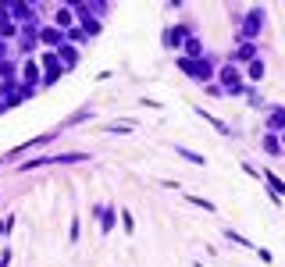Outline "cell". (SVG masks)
I'll use <instances>...</instances> for the list:
<instances>
[{"mask_svg": "<svg viewBox=\"0 0 285 267\" xmlns=\"http://www.w3.org/2000/svg\"><path fill=\"white\" fill-rule=\"evenodd\" d=\"M39 61H43V68H47V75H43V86H54V82L65 75V65L57 61V54H50V50H47Z\"/></svg>", "mask_w": 285, "mask_h": 267, "instance_id": "obj_1", "label": "cell"}, {"mask_svg": "<svg viewBox=\"0 0 285 267\" xmlns=\"http://www.w3.org/2000/svg\"><path fill=\"white\" fill-rule=\"evenodd\" d=\"M217 78H221V93H228V96H239V93H242V82H239V71H235V68L225 65Z\"/></svg>", "mask_w": 285, "mask_h": 267, "instance_id": "obj_2", "label": "cell"}, {"mask_svg": "<svg viewBox=\"0 0 285 267\" xmlns=\"http://www.w3.org/2000/svg\"><path fill=\"white\" fill-rule=\"evenodd\" d=\"M260 25H264V11L257 7V11H250L246 22H242V43H253V36L260 32Z\"/></svg>", "mask_w": 285, "mask_h": 267, "instance_id": "obj_3", "label": "cell"}, {"mask_svg": "<svg viewBox=\"0 0 285 267\" xmlns=\"http://www.w3.org/2000/svg\"><path fill=\"white\" fill-rule=\"evenodd\" d=\"M178 68H182L186 75H193L196 82H207V78H211V65H207V61H189V57H182Z\"/></svg>", "mask_w": 285, "mask_h": 267, "instance_id": "obj_4", "label": "cell"}, {"mask_svg": "<svg viewBox=\"0 0 285 267\" xmlns=\"http://www.w3.org/2000/svg\"><path fill=\"white\" fill-rule=\"evenodd\" d=\"M182 50H186V57H189V61H203V43H200L196 36H189V39L182 43Z\"/></svg>", "mask_w": 285, "mask_h": 267, "instance_id": "obj_5", "label": "cell"}, {"mask_svg": "<svg viewBox=\"0 0 285 267\" xmlns=\"http://www.w3.org/2000/svg\"><path fill=\"white\" fill-rule=\"evenodd\" d=\"M39 43L57 47V43H61V29H57V25H43V29H39Z\"/></svg>", "mask_w": 285, "mask_h": 267, "instance_id": "obj_6", "label": "cell"}, {"mask_svg": "<svg viewBox=\"0 0 285 267\" xmlns=\"http://www.w3.org/2000/svg\"><path fill=\"white\" fill-rule=\"evenodd\" d=\"M182 36H186V25L168 29V32H164V47H171V50H175V47H182Z\"/></svg>", "mask_w": 285, "mask_h": 267, "instance_id": "obj_7", "label": "cell"}, {"mask_svg": "<svg viewBox=\"0 0 285 267\" xmlns=\"http://www.w3.org/2000/svg\"><path fill=\"white\" fill-rule=\"evenodd\" d=\"M57 57L65 61V68H71L75 61H78V50H75L71 43H61V47H57Z\"/></svg>", "mask_w": 285, "mask_h": 267, "instance_id": "obj_8", "label": "cell"}, {"mask_svg": "<svg viewBox=\"0 0 285 267\" xmlns=\"http://www.w3.org/2000/svg\"><path fill=\"white\" fill-rule=\"evenodd\" d=\"M268 129L271 132H285V111H271L268 114Z\"/></svg>", "mask_w": 285, "mask_h": 267, "instance_id": "obj_9", "label": "cell"}, {"mask_svg": "<svg viewBox=\"0 0 285 267\" xmlns=\"http://www.w3.org/2000/svg\"><path fill=\"white\" fill-rule=\"evenodd\" d=\"M71 11H75L71 4H61V7H57V29H71Z\"/></svg>", "mask_w": 285, "mask_h": 267, "instance_id": "obj_10", "label": "cell"}, {"mask_svg": "<svg viewBox=\"0 0 285 267\" xmlns=\"http://www.w3.org/2000/svg\"><path fill=\"white\" fill-rule=\"evenodd\" d=\"M235 57H239V61H257V47H253V43H242V47L235 50Z\"/></svg>", "mask_w": 285, "mask_h": 267, "instance_id": "obj_11", "label": "cell"}, {"mask_svg": "<svg viewBox=\"0 0 285 267\" xmlns=\"http://www.w3.org/2000/svg\"><path fill=\"white\" fill-rule=\"evenodd\" d=\"M246 78H253V82H257V78H264V61H260V57H257V61H250V68H246Z\"/></svg>", "mask_w": 285, "mask_h": 267, "instance_id": "obj_12", "label": "cell"}, {"mask_svg": "<svg viewBox=\"0 0 285 267\" xmlns=\"http://www.w3.org/2000/svg\"><path fill=\"white\" fill-rule=\"evenodd\" d=\"M264 178H268V186L275 189V200H278V196H282V193H285V182H282V178H278V175H271V171H268Z\"/></svg>", "mask_w": 285, "mask_h": 267, "instance_id": "obj_13", "label": "cell"}, {"mask_svg": "<svg viewBox=\"0 0 285 267\" xmlns=\"http://www.w3.org/2000/svg\"><path fill=\"white\" fill-rule=\"evenodd\" d=\"M264 150H268V153H275V157L282 153V142L275 139V132H271V135H268V139H264Z\"/></svg>", "mask_w": 285, "mask_h": 267, "instance_id": "obj_14", "label": "cell"}, {"mask_svg": "<svg viewBox=\"0 0 285 267\" xmlns=\"http://www.w3.org/2000/svg\"><path fill=\"white\" fill-rule=\"evenodd\" d=\"M175 153H178V157H186V160H193V164H203V157H200V153H193V150H186V146H178Z\"/></svg>", "mask_w": 285, "mask_h": 267, "instance_id": "obj_15", "label": "cell"}, {"mask_svg": "<svg viewBox=\"0 0 285 267\" xmlns=\"http://www.w3.org/2000/svg\"><path fill=\"white\" fill-rule=\"evenodd\" d=\"M111 224H114V210H104V224H100V228L111 232Z\"/></svg>", "mask_w": 285, "mask_h": 267, "instance_id": "obj_16", "label": "cell"}, {"mask_svg": "<svg viewBox=\"0 0 285 267\" xmlns=\"http://www.w3.org/2000/svg\"><path fill=\"white\" fill-rule=\"evenodd\" d=\"M121 221H125V232H132V228H136V221H132V214H129V210H121Z\"/></svg>", "mask_w": 285, "mask_h": 267, "instance_id": "obj_17", "label": "cell"}, {"mask_svg": "<svg viewBox=\"0 0 285 267\" xmlns=\"http://www.w3.org/2000/svg\"><path fill=\"white\" fill-rule=\"evenodd\" d=\"M250 104H253V107H264V100H260V93H257V89H250Z\"/></svg>", "mask_w": 285, "mask_h": 267, "instance_id": "obj_18", "label": "cell"}, {"mask_svg": "<svg viewBox=\"0 0 285 267\" xmlns=\"http://www.w3.org/2000/svg\"><path fill=\"white\" fill-rule=\"evenodd\" d=\"M189 203H196V207H203V210H214V203H207V200H200V196H189Z\"/></svg>", "mask_w": 285, "mask_h": 267, "instance_id": "obj_19", "label": "cell"}, {"mask_svg": "<svg viewBox=\"0 0 285 267\" xmlns=\"http://www.w3.org/2000/svg\"><path fill=\"white\" fill-rule=\"evenodd\" d=\"M4 61H7V43L0 39V65H4Z\"/></svg>", "mask_w": 285, "mask_h": 267, "instance_id": "obj_20", "label": "cell"}, {"mask_svg": "<svg viewBox=\"0 0 285 267\" xmlns=\"http://www.w3.org/2000/svg\"><path fill=\"white\" fill-rule=\"evenodd\" d=\"M4 232H11V221H4V224H0V235H4Z\"/></svg>", "mask_w": 285, "mask_h": 267, "instance_id": "obj_21", "label": "cell"}, {"mask_svg": "<svg viewBox=\"0 0 285 267\" xmlns=\"http://www.w3.org/2000/svg\"><path fill=\"white\" fill-rule=\"evenodd\" d=\"M7 260H11V253H4V257H0V267H7Z\"/></svg>", "mask_w": 285, "mask_h": 267, "instance_id": "obj_22", "label": "cell"}, {"mask_svg": "<svg viewBox=\"0 0 285 267\" xmlns=\"http://www.w3.org/2000/svg\"><path fill=\"white\" fill-rule=\"evenodd\" d=\"M282 142H285V132H282Z\"/></svg>", "mask_w": 285, "mask_h": 267, "instance_id": "obj_23", "label": "cell"}]
</instances>
